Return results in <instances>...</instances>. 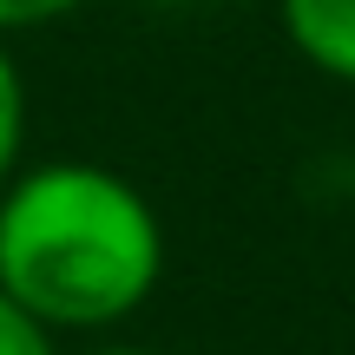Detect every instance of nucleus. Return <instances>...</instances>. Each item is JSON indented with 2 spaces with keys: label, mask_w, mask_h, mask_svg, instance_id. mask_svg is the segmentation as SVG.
Wrapping results in <instances>:
<instances>
[{
  "label": "nucleus",
  "mask_w": 355,
  "mask_h": 355,
  "mask_svg": "<svg viewBox=\"0 0 355 355\" xmlns=\"http://www.w3.org/2000/svg\"><path fill=\"white\" fill-rule=\"evenodd\" d=\"M73 355H165V349H152V343H125V336H99V343H86V349H73Z\"/></svg>",
  "instance_id": "nucleus-6"
},
{
  "label": "nucleus",
  "mask_w": 355,
  "mask_h": 355,
  "mask_svg": "<svg viewBox=\"0 0 355 355\" xmlns=\"http://www.w3.org/2000/svg\"><path fill=\"white\" fill-rule=\"evenodd\" d=\"M277 26L303 66L355 86V0H277Z\"/></svg>",
  "instance_id": "nucleus-2"
},
{
  "label": "nucleus",
  "mask_w": 355,
  "mask_h": 355,
  "mask_svg": "<svg viewBox=\"0 0 355 355\" xmlns=\"http://www.w3.org/2000/svg\"><path fill=\"white\" fill-rule=\"evenodd\" d=\"M165 283V217L119 165L26 158L0 191V290L53 336L125 329Z\"/></svg>",
  "instance_id": "nucleus-1"
},
{
  "label": "nucleus",
  "mask_w": 355,
  "mask_h": 355,
  "mask_svg": "<svg viewBox=\"0 0 355 355\" xmlns=\"http://www.w3.org/2000/svg\"><path fill=\"white\" fill-rule=\"evenodd\" d=\"M86 7L92 0H0V40L60 26V20H73V13H86Z\"/></svg>",
  "instance_id": "nucleus-5"
},
{
  "label": "nucleus",
  "mask_w": 355,
  "mask_h": 355,
  "mask_svg": "<svg viewBox=\"0 0 355 355\" xmlns=\"http://www.w3.org/2000/svg\"><path fill=\"white\" fill-rule=\"evenodd\" d=\"M0 355H60V336L46 322H33L7 290H0Z\"/></svg>",
  "instance_id": "nucleus-4"
},
{
  "label": "nucleus",
  "mask_w": 355,
  "mask_h": 355,
  "mask_svg": "<svg viewBox=\"0 0 355 355\" xmlns=\"http://www.w3.org/2000/svg\"><path fill=\"white\" fill-rule=\"evenodd\" d=\"M158 7H211V0H158Z\"/></svg>",
  "instance_id": "nucleus-7"
},
{
  "label": "nucleus",
  "mask_w": 355,
  "mask_h": 355,
  "mask_svg": "<svg viewBox=\"0 0 355 355\" xmlns=\"http://www.w3.org/2000/svg\"><path fill=\"white\" fill-rule=\"evenodd\" d=\"M26 145H33V86H26V66L13 53V40H0V191L33 158Z\"/></svg>",
  "instance_id": "nucleus-3"
}]
</instances>
